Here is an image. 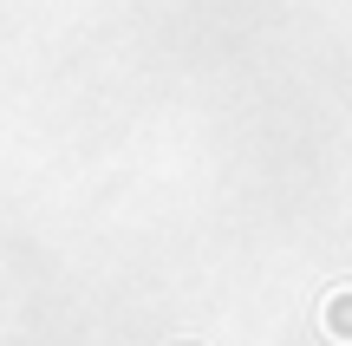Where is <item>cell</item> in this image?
Returning <instances> with one entry per match:
<instances>
[{"mask_svg": "<svg viewBox=\"0 0 352 346\" xmlns=\"http://www.w3.org/2000/svg\"><path fill=\"white\" fill-rule=\"evenodd\" d=\"M320 327H327V340L352 346V288H333V294L320 301Z\"/></svg>", "mask_w": 352, "mask_h": 346, "instance_id": "6da1fadb", "label": "cell"}]
</instances>
